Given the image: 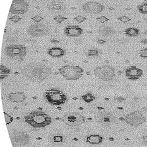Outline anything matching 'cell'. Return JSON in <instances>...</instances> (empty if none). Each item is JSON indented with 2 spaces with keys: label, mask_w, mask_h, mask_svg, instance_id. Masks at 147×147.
Here are the masks:
<instances>
[{
  "label": "cell",
  "mask_w": 147,
  "mask_h": 147,
  "mask_svg": "<svg viewBox=\"0 0 147 147\" xmlns=\"http://www.w3.org/2000/svg\"><path fill=\"white\" fill-rule=\"evenodd\" d=\"M22 74L29 81L35 83L42 82L51 75L52 69L44 62H33L23 67Z\"/></svg>",
  "instance_id": "1"
},
{
  "label": "cell",
  "mask_w": 147,
  "mask_h": 147,
  "mask_svg": "<svg viewBox=\"0 0 147 147\" xmlns=\"http://www.w3.org/2000/svg\"><path fill=\"white\" fill-rule=\"evenodd\" d=\"M24 121L34 128H42L52 123V118L49 115L39 110L33 111L24 117Z\"/></svg>",
  "instance_id": "2"
},
{
  "label": "cell",
  "mask_w": 147,
  "mask_h": 147,
  "mask_svg": "<svg viewBox=\"0 0 147 147\" xmlns=\"http://www.w3.org/2000/svg\"><path fill=\"white\" fill-rule=\"evenodd\" d=\"M46 101L53 106H61L68 101V98L64 92L56 88L46 90L44 94Z\"/></svg>",
  "instance_id": "3"
},
{
  "label": "cell",
  "mask_w": 147,
  "mask_h": 147,
  "mask_svg": "<svg viewBox=\"0 0 147 147\" xmlns=\"http://www.w3.org/2000/svg\"><path fill=\"white\" fill-rule=\"evenodd\" d=\"M59 72L66 79L76 81L83 76L84 71L80 66L68 64L59 68Z\"/></svg>",
  "instance_id": "4"
},
{
  "label": "cell",
  "mask_w": 147,
  "mask_h": 147,
  "mask_svg": "<svg viewBox=\"0 0 147 147\" xmlns=\"http://www.w3.org/2000/svg\"><path fill=\"white\" fill-rule=\"evenodd\" d=\"M97 78L103 81H111L116 76V71L113 67L109 65L98 66L93 70Z\"/></svg>",
  "instance_id": "5"
},
{
  "label": "cell",
  "mask_w": 147,
  "mask_h": 147,
  "mask_svg": "<svg viewBox=\"0 0 147 147\" xmlns=\"http://www.w3.org/2000/svg\"><path fill=\"white\" fill-rule=\"evenodd\" d=\"M5 53L9 58L22 61L27 55V49L22 45H9L5 47Z\"/></svg>",
  "instance_id": "6"
},
{
  "label": "cell",
  "mask_w": 147,
  "mask_h": 147,
  "mask_svg": "<svg viewBox=\"0 0 147 147\" xmlns=\"http://www.w3.org/2000/svg\"><path fill=\"white\" fill-rule=\"evenodd\" d=\"M62 121L68 126H78L85 122V118L78 113L69 112L63 116Z\"/></svg>",
  "instance_id": "7"
},
{
  "label": "cell",
  "mask_w": 147,
  "mask_h": 147,
  "mask_svg": "<svg viewBox=\"0 0 147 147\" xmlns=\"http://www.w3.org/2000/svg\"><path fill=\"white\" fill-rule=\"evenodd\" d=\"M125 121L133 127H138L145 123L146 119L139 111H135L126 115L124 118Z\"/></svg>",
  "instance_id": "8"
},
{
  "label": "cell",
  "mask_w": 147,
  "mask_h": 147,
  "mask_svg": "<svg viewBox=\"0 0 147 147\" xmlns=\"http://www.w3.org/2000/svg\"><path fill=\"white\" fill-rule=\"evenodd\" d=\"M95 121L102 126H109L115 124L117 119L112 113L108 111H103L99 113L96 115Z\"/></svg>",
  "instance_id": "9"
},
{
  "label": "cell",
  "mask_w": 147,
  "mask_h": 147,
  "mask_svg": "<svg viewBox=\"0 0 147 147\" xmlns=\"http://www.w3.org/2000/svg\"><path fill=\"white\" fill-rule=\"evenodd\" d=\"M10 136L12 141L18 145H26L31 141V136L27 133L19 130H13L10 133Z\"/></svg>",
  "instance_id": "10"
},
{
  "label": "cell",
  "mask_w": 147,
  "mask_h": 147,
  "mask_svg": "<svg viewBox=\"0 0 147 147\" xmlns=\"http://www.w3.org/2000/svg\"><path fill=\"white\" fill-rule=\"evenodd\" d=\"M51 32L48 25L44 24L31 25L27 29V33L33 37H41L48 35Z\"/></svg>",
  "instance_id": "11"
},
{
  "label": "cell",
  "mask_w": 147,
  "mask_h": 147,
  "mask_svg": "<svg viewBox=\"0 0 147 147\" xmlns=\"http://www.w3.org/2000/svg\"><path fill=\"white\" fill-rule=\"evenodd\" d=\"M29 9V3L25 0H13L10 13L12 14H24L28 11Z\"/></svg>",
  "instance_id": "12"
},
{
  "label": "cell",
  "mask_w": 147,
  "mask_h": 147,
  "mask_svg": "<svg viewBox=\"0 0 147 147\" xmlns=\"http://www.w3.org/2000/svg\"><path fill=\"white\" fill-rule=\"evenodd\" d=\"M82 9L90 14H99L104 10L105 6L98 2L88 1L82 5Z\"/></svg>",
  "instance_id": "13"
},
{
  "label": "cell",
  "mask_w": 147,
  "mask_h": 147,
  "mask_svg": "<svg viewBox=\"0 0 147 147\" xmlns=\"http://www.w3.org/2000/svg\"><path fill=\"white\" fill-rule=\"evenodd\" d=\"M143 74V70L135 65L129 67L125 71L126 77L131 81H137L142 78Z\"/></svg>",
  "instance_id": "14"
},
{
  "label": "cell",
  "mask_w": 147,
  "mask_h": 147,
  "mask_svg": "<svg viewBox=\"0 0 147 147\" xmlns=\"http://www.w3.org/2000/svg\"><path fill=\"white\" fill-rule=\"evenodd\" d=\"M64 33L68 37H78L83 34V30L78 26L69 25L64 28Z\"/></svg>",
  "instance_id": "15"
},
{
  "label": "cell",
  "mask_w": 147,
  "mask_h": 147,
  "mask_svg": "<svg viewBox=\"0 0 147 147\" xmlns=\"http://www.w3.org/2000/svg\"><path fill=\"white\" fill-rule=\"evenodd\" d=\"M48 8L52 12H61L65 10L66 5L61 0H52L48 3Z\"/></svg>",
  "instance_id": "16"
},
{
  "label": "cell",
  "mask_w": 147,
  "mask_h": 147,
  "mask_svg": "<svg viewBox=\"0 0 147 147\" xmlns=\"http://www.w3.org/2000/svg\"><path fill=\"white\" fill-rule=\"evenodd\" d=\"M8 99L10 102L20 103L25 101L27 99V96L23 92H12L9 93L8 96Z\"/></svg>",
  "instance_id": "17"
},
{
  "label": "cell",
  "mask_w": 147,
  "mask_h": 147,
  "mask_svg": "<svg viewBox=\"0 0 147 147\" xmlns=\"http://www.w3.org/2000/svg\"><path fill=\"white\" fill-rule=\"evenodd\" d=\"M48 54L54 58H61L66 55V51L61 47H54L48 50Z\"/></svg>",
  "instance_id": "18"
},
{
  "label": "cell",
  "mask_w": 147,
  "mask_h": 147,
  "mask_svg": "<svg viewBox=\"0 0 147 147\" xmlns=\"http://www.w3.org/2000/svg\"><path fill=\"white\" fill-rule=\"evenodd\" d=\"M98 32L103 36L109 37V36H112L115 34L116 30L111 26H102L99 28Z\"/></svg>",
  "instance_id": "19"
},
{
  "label": "cell",
  "mask_w": 147,
  "mask_h": 147,
  "mask_svg": "<svg viewBox=\"0 0 147 147\" xmlns=\"http://www.w3.org/2000/svg\"><path fill=\"white\" fill-rule=\"evenodd\" d=\"M103 141V137L100 135H90L86 139V142L91 145H99Z\"/></svg>",
  "instance_id": "20"
},
{
  "label": "cell",
  "mask_w": 147,
  "mask_h": 147,
  "mask_svg": "<svg viewBox=\"0 0 147 147\" xmlns=\"http://www.w3.org/2000/svg\"><path fill=\"white\" fill-rule=\"evenodd\" d=\"M11 70L4 65H0V80L2 81L10 74Z\"/></svg>",
  "instance_id": "21"
},
{
  "label": "cell",
  "mask_w": 147,
  "mask_h": 147,
  "mask_svg": "<svg viewBox=\"0 0 147 147\" xmlns=\"http://www.w3.org/2000/svg\"><path fill=\"white\" fill-rule=\"evenodd\" d=\"M125 33L130 37H136L140 35V30L136 28H128L125 30Z\"/></svg>",
  "instance_id": "22"
},
{
  "label": "cell",
  "mask_w": 147,
  "mask_h": 147,
  "mask_svg": "<svg viewBox=\"0 0 147 147\" xmlns=\"http://www.w3.org/2000/svg\"><path fill=\"white\" fill-rule=\"evenodd\" d=\"M82 99L85 102H87V103H90V102H91L94 101V100L95 99V97L94 95L92 94V93L87 92V93H86V94H83L82 96Z\"/></svg>",
  "instance_id": "23"
},
{
  "label": "cell",
  "mask_w": 147,
  "mask_h": 147,
  "mask_svg": "<svg viewBox=\"0 0 147 147\" xmlns=\"http://www.w3.org/2000/svg\"><path fill=\"white\" fill-rule=\"evenodd\" d=\"M137 9L143 15H147V2L142 3L137 6Z\"/></svg>",
  "instance_id": "24"
},
{
  "label": "cell",
  "mask_w": 147,
  "mask_h": 147,
  "mask_svg": "<svg viewBox=\"0 0 147 147\" xmlns=\"http://www.w3.org/2000/svg\"><path fill=\"white\" fill-rule=\"evenodd\" d=\"M87 54L90 57H98L102 54V52L98 49H93L89 50Z\"/></svg>",
  "instance_id": "25"
},
{
  "label": "cell",
  "mask_w": 147,
  "mask_h": 147,
  "mask_svg": "<svg viewBox=\"0 0 147 147\" xmlns=\"http://www.w3.org/2000/svg\"><path fill=\"white\" fill-rule=\"evenodd\" d=\"M3 114H4V116H5V121H6V125H8L10 124L11 123L13 122V117H12L11 115H8L6 112L3 113Z\"/></svg>",
  "instance_id": "26"
},
{
  "label": "cell",
  "mask_w": 147,
  "mask_h": 147,
  "mask_svg": "<svg viewBox=\"0 0 147 147\" xmlns=\"http://www.w3.org/2000/svg\"><path fill=\"white\" fill-rule=\"evenodd\" d=\"M54 20L57 23H61L62 22L65 21L66 20H67V18H66L65 16H63L61 15H58L54 18Z\"/></svg>",
  "instance_id": "27"
},
{
  "label": "cell",
  "mask_w": 147,
  "mask_h": 147,
  "mask_svg": "<svg viewBox=\"0 0 147 147\" xmlns=\"http://www.w3.org/2000/svg\"><path fill=\"white\" fill-rule=\"evenodd\" d=\"M118 19L119 20V21H121L123 23H127V22H128L129 21H131V18H129L128 16H125V15L119 16V17L118 18Z\"/></svg>",
  "instance_id": "28"
},
{
  "label": "cell",
  "mask_w": 147,
  "mask_h": 147,
  "mask_svg": "<svg viewBox=\"0 0 147 147\" xmlns=\"http://www.w3.org/2000/svg\"><path fill=\"white\" fill-rule=\"evenodd\" d=\"M97 21H98L99 22L102 23H106V22H108L109 20V19L108 17H106L105 16H100V17L97 18Z\"/></svg>",
  "instance_id": "29"
},
{
  "label": "cell",
  "mask_w": 147,
  "mask_h": 147,
  "mask_svg": "<svg viewBox=\"0 0 147 147\" xmlns=\"http://www.w3.org/2000/svg\"><path fill=\"white\" fill-rule=\"evenodd\" d=\"M53 142L55 143H62L63 142V137L60 135H56L53 137Z\"/></svg>",
  "instance_id": "30"
},
{
  "label": "cell",
  "mask_w": 147,
  "mask_h": 147,
  "mask_svg": "<svg viewBox=\"0 0 147 147\" xmlns=\"http://www.w3.org/2000/svg\"><path fill=\"white\" fill-rule=\"evenodd\" d=\"M140 56L143 59H147V48L143 49L140 51Z\"/></svg>",
  "instance_id": "31"
},
{
  "label": "cell",
  "mask_w": 147,
  "mask_h": 147,
  "mask_svg": "<svg viewBox=\"0 0 147 147\" xmlns=\"http://www.w3.org/2000/svg\"><path fill=\"white\" fill-rule=\"evenodd\" d=\"M74 20L78 23H82L84 21H85L86 18L85 17V16H83L82 15H78L77 16H76V17L74 18Z\"/></svg>",
  "instance_id": "32"
},
{
  "label": "cell",
  "mask_w": 147,
  "mask_h": 147,
  "mask_svg": "<svg viewBox=\"0 0 147 147\" xmlns=\"http://www.w3.org/2000/svg\"><path fill=\"white\" fill-rule=\"evenodd\" d=\"M32 20L37 23H39L42 20L43 17L41 15H36V16H34V17H32Z\"/></svg>",
  "instance_id": "33"
},
{
  "label": "cell",
  "mask_w": 147,
  "mask_h": 147,
  "mask_svg": "<svg viewBox=\"0 0 147 147\" xmlns=\"http://www.w3.org/2000/svg\"><path fill=\"white\" fill-rule=\"evenodd\" d=\"M10 20L14 23H17L21 20V18L18 16H12V17L10 18Z\"/></svg>",
  "instance_id": "34"
},
{
  "label": "cell",
  "mask_w": 147,
  "mask_h": 147,
  "mask_svg": "<svg viewBox=\"0 0 147 147\" xmlns=\"http://www.w3.org/2000/svg\"><path fill=\"white\" fill-rule=\"evenodd\" d=\"M142 143L143 145H147V135H144L142 137Z\"/></svg>",
  "instance_id": "35"
},
{
  "label": "cell",
  "mask_w": 147,
  "mask_h": 147,
  "mask_svg": "<svg viewBox=\"0 0 147 147\" xmlns=\"http://www.w3.org/2000/svg\"><path fill=\"white\" fill-rule=\"evenodd\" d=\"M97 42L99 43V44L103 45V44H104V43H106V41L104 40H102V39H98L97 40Z\"/></svg>",
  "instance_id": "36"
},
{
  "label": "cell",
  "mask_w": 147,
  "mask_h": 147,
  "mask_svg": "<svg viewBox=\"0 0 147 147\" xmlns=\"http://www.w3.org/2000/svg\"><path fill=\"white\" fill-rule=\"evenodd\" d=\"M116 99L118 100V101L119 102H122V101H125V98H121V97H120V98H118Z\"/></svg>",
  "instance_id": "37"
},
{
  "label": "cell",
  "mask_w": 147,
  "mask_h": 147,
  "mask_svg": "<svg viewBox=\"0 0 147 147\" xmlns=\"http://www.w3.org/2000/svg\"><path fill=\"white\" fill-rule=\"evenodd\" d=\"M141 43H143V44H144V45L147 44V40L146 39H143L141 41Z\"/></svg>",
  "instance_id": "38"
},
{
  "label": "cell",
  "mask_w": 147,
  "mask_h": 147,
  "mask_svg": "<svg viewBox=\"0 0 147 147\" xmlns=\"http://www.w3.org/2000/svg\"><path fill=\"white\" fill-rule=\"evenodd\" d=\"M51 42H52V43H59V41H58V40H51Z\"/></svg>",
  "instance_id": "39"
},
{
  "label": "cell",
  "mask_w": 147,
  "mask_h": 147,
  "mask_svg": "<svg viewBox=\"0 0 147 147\" xmlns=\"http://www.w3.org/2000/svg\"><path fill=\"white\" fill-rule=\"evenodd\" d=\"M144 20H145V22H146L147 23V16L144 18Z\"/></svg>",
  "instance_id": "40"
},
{
  "label": "cell",
  "mask_w": 147,
  "mask_h": 147,
  "mask_svg": "<svg viewBox=\"0 0 147 147\" xmlns=\"http://www.w3.org/2000/svg\"><path fill=\"white\" fill-rule=\"evenodd\" d=\"M13 147H15V146H13Z\"/></svg>",
  "instance_id": "41"
},
{
  "label": "cell",
  "mask_w": 147,
  "mask_h": 147,
  "mask_svg": "<svg viewBox=\"0 0 147 147\" xmlns=\"http://www.w3.org/2000/svg\"><path fill=\"white\" fill-rule=\"evenodd\" d=\"M33 147H35V146H33Z\"/></svg>",
  "instance_id": "42"
}]
</instances>
